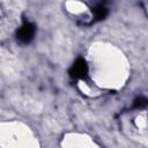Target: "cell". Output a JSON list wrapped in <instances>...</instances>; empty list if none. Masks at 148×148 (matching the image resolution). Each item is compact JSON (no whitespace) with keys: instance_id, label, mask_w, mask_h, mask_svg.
<instances>
[{"instance_id":"277c9868","label":"cell","mask_w":148,"mask_h":148,"mask_svg":"<svg viewBox=\"0 0 148 148\" xmlns=\"http://www.w3.org/2000/svg\"><path fill=\"white\" fill-rule=\"evenodd\" d=\"M59 145L60 147H65V148H92L99 146L91 135L79 131L64 133Z\"/></svg>"},{"instance_id":"6da1fadb","label":"cell","mask_w":148,"mask_h":148,"mask_svg":"<svg viewBox=\"0 0 148 148\" xmlns=\"http://www.w3.org/2000/svg\"><path fill=\"white\" fill-rule=\"evenodd\" d=\"M89 79L101 90H119L131 76V64L125 52L106 40H96L86 53Z\"/></svg>"},{"instance_id":"7a4b0ae2","label":"cell","mask_w":148,"mask_h":148,"mask_svg":"<svg viewBox=\"0 0 148 148\" xmlns=\"http://www.w3.org/2000/svg\"><path fill=\"white\" fill-rule=\"evenodd\" d=\"M39 140L34 130L22 120H3L0 123L1 148H37Z\"/></svg>"},{"instance_id":"8992f818","label":"cell","mask_w":148,"mask_h":148,"mask_svg":"<svg viewBox=\"0 0 148 148\" xmlns=\"http://www.w3.org/2000/svg\"><path fill=\"white\" fill-rule=\"evenodd\" d=\"M77 87H79V90H80L82 94L87 95V96H95V95H97L98 92L102 91L90 79H89V82H87V81H84V80L79 81V82H77Z\"/></svg>"},{"instance_id":"3957f363","label":"cell","mask_w":148,"mask_h":148,"mask_svg":"<svg viewBox=\"0 0 148 148\" xmlns=\"http://www.w3.org/2000/svg\"><path fill=\"white\" fill-rule=\"evenodd\" d=\"M126 131L133 140L148 145V111H138L130 116Z\"/></svg>"},{"instance_id":"5b68a950","label":"cell","mask_w":148,"mask_h":148,"mask_svg":"<svg viewBox=\"0 0 148 148\" xmlns=\"http://www.w3.org/2000/svg\"><path fill=\"white\" fill-rule=\"evenodd\" d=\"M64 8L68 15L76 18H88L90 17V9L88 5L82 0H66Z\"/></svg>"}]
</instances>
